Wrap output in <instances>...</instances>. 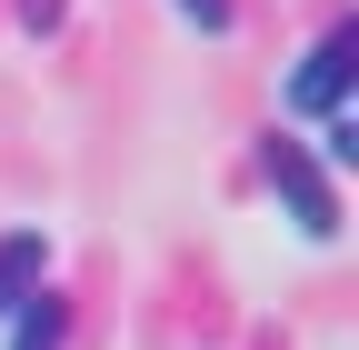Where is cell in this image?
I'll list each match as a JSON object with an SVG mask.
<instances>
[{
	"mask_svg": "<svg viewBox=\"0 0 359 350\" xmlns=\"http://www.w3.org/2000/svg\"><path fill=\"white\" fill-rule=\"evenodd\" d=\"M339 91H349V30H330L320 51H309V60L280 80V110H290V120H330Z\"/></svg>",
	"mask_w": 359,
	"mask_h": 350,
	"instance_id": "cell-2",
	"label": "cell"
},
{
	"mask_svg": "<svg viewBox=\"0 0 359 350\" xmlns=\"http://www.w3.org/2000/svg\"><path fill=\"white\" fill-rule=\"evenodd\" d=\"M11 350H60V300H30L11 320Z\"/></svg>",
	"mask_w": 359,
	"mask_h": 350,
	"instance_id": "cell-4",
	"label": "cell"
},
{
	"mask_svg": "<svg viewBox=\"0 0 359 350\" xmlns=\"http://www.w3.org/2000/svg\"><path fill=\"white\" fill-rule=\"evenodd\" d=\"M170 11H180V20H190V30H210V40H219V30H230V0H170Z\"/></svg>",
	"mask_w": 359,
	"mask_h": 350,
	"instance_id": "cell-5",
	"label": "cell"
},
{
	"mask_svg": "<svg viewBox=\"0 0 359 350\" xmlns=\"http://www.w3.org/2000/svg\"><path fill=\"white\" fill-rule=\"evenodd\" d=\"M40 280H50V240H40V231H11V240H0V320H20L30 300H40Z\"/></svg>",
	"mask_w": 359,
	"mask_h": 350,
	"instance_id": "cell-3",
	"label": "cell"
},
{
	"mask_svg": "<svg viewBox=\"0 0 359 350\" xmlns=\"http://www.w3.org/2000/svg\"><path fill=\"white\" fill-rule=\"evenodd\" d=\"M269 190H280V210H290L299 240H339V181L299 141H269Z\"/></svg>",
	"mask_w": 359,
	"mask_h": 350,
	"instance_id": "cell-1",
	"label": "cell"
}]
</instances>
